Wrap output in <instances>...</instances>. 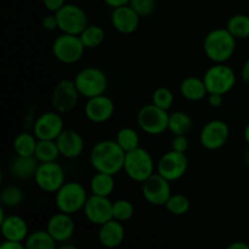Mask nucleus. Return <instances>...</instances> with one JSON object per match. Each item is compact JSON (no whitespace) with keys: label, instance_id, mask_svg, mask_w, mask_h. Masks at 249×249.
<instances>
[{"label":"nucleus","instance_id":"1","mask_svg":"<svg viewBox=\"0 0 249 249\" xmlns=\"http://www.w3.org/2000/svg\"><path fill=\"white\" fill-rule=\"evenodd\" d=\"M125 155L116 140H101L90 151V163L96 172L117 175L124 170Z\"/></svg>","mask_w":249,"mask_h":249},{"label":"nucleus","instance_id":"2","mask_svg":"<svg viewBox=\"0 0 249 249\" xmlns=\"http://www.w3.org/2000/svg\"><path fill=\"white\" fill-rule=\"evenodd\" d=\"M236 41L226 28H215L204 38L203 51L213 63H226L235 53Z\"/></svg>","mask_w":249,"mask_h":249},{"label":"nucleus","instance_id":"3","mask_svg":"<svg viewBox=\"0 0 249 249\" xmlns=\"http://www.w3.org/2000/svg\"><path fill=\"white\" fill-rule=\"evenodd\" d=\"M88 197L84 185L78 181H66L55 194V206L58 212L73 215L84 209Z\"/></svg>","mask_w":249,"mask_h":249},{"label":"nucleus","instance_id":"4","mask_svg":"<svg viewBox=\"0 0 249 249\" xmlns=\"http://www.w3.org/2000/svg\"><path fill=\"white\" fill-rule=\"evenodd\" d=\"M73 80L80 96L87 100L106 94L108 89V78L106 73L97 67L83 68L75 74Z\"/></svg>","mask_w":249,"mask_h":249},{"label":"nucleus","instance_id":"5","mask_svg":"<svg viewBox=\"0 0 249 249\" xmlns=\"http://www.w3.org/2000/svg\"><path fill=\"white\" fill-rule=\"evenodd\" d=\"M157 169L153 157L146 148L138 147L125 155L124 172L133 181L141 182L155 174Z\"/></svg>","mask_w":249,"mask_h":249},{"label":"nucleus","instance_id":"6","mask_svg":"<svg viewBox=\"0 0 249 249\" xmlns=\"http://www.w3.org/2000/svg\"><path fill=\"white\" fill-rule=\"evenodd\" d=\"M208 94L226 95L235 88L237 75L226 63H214L203 75Z\"/></svg>","mask_w":249,"mask_h":249},{"label":"nucleus","instance_id":"7","mask_svg":"<svg viewBox=\"0 0 249 249\" xmlns=\"http://www.w3.org/2000/svg\"><path fill=\"white\" fill-rule=\"evenodd\" d=\"M136 122H138L139 128L147 135H162L168 130L169 113L151 102V104L143 105L139 109L136 114Z\"/></svg>","mask_w":249,"mask_h":249},{"label":"nucleus","instance_id":"8","mask_svg":"<svg viewBox=\"0 0 249 249\" xmlns=\"http://www.w3.org/2000/svg\"><path fill=\"white\" fill-rule=\"evenodd\" d=\"M84 44L79 36L62 33L53 40V53L58 62L63 65H74L82 60L85 53Z\"/></svg>","mask_w":249,"mask_h":249},{"label":"nucleus","instance_id":"9","mask_svg":"<svg viewBox=\"0 0 249 249\" xmlns=\"http://www.w3.org/2000/svg\"><path fill=\"white\" fill-rule=\"evenodd\" d=\"M55 15L57 17L58 29L62 33L80 36V33L89 26L87 12L75 4H66L55 12Z\"/></svg>","mask_w":249,"mask_h":249},{"label":"nucleus","instance_id":"10","mask_svg":"<svg viewBox=\"0 0 249 249\" xmlns=\"http://www.w3.org/2000/svg\"><path fill=\"white\" fill-rule=\"evenodd\" d=\"M80 99V94L74 80L61 79L53 88L51 95V106L60 114H67L75 108Z\"/></svg>","mask_w":249,"mask_h":249},{"label":"nucleus","instance_id":"11","mask_svg":"<svg viewBox=\"0 0 249 249\" xmlns=\"http://www.w3.org/2000/svg\"><path fill=\"white\" fill-rule=\"evenodd\" d=\"M33 179L41 191L56 194L66 182V174L63 168L56 160V162L40 163Z\"/></svg>","mask_w":249,"mask_h":249},{"label":"nucleus","instance_id":"12","mask_svg":"<svg viewBox=\"0 0 249 249\" xmlns=\"http://www.w3.org/2000/svg\"><path fill=\"white\" fill-rule=\"evenodd\" d=\"M141 192L146 202L156 207L165 206L173 195L170 181L158 173L151 175L141 184Z\"/></svg>","mask_w":249,"mask_h":249},{"label":"nucleus","instance_id":"13","mask_svg":"<svg viewBox=\"0 0 249 249\" xmlns=\"http://www.w3.org/2000/svg\"><path fill=\"white\" fill-rule=\"evenodd\" d=\"M230 128L221 119H213L203 125L199 133V143L208 151H218L226 145Z\"/></svg>","mask_w":249,"mask_h":249},{"label":"nucleus","instance_id":"14","mask_svg":"<svg viewBox=\"0 0 249 249\" xmlns=\"http://www.w3.org/2000/svg\"><path fill=\"white\" fill-rule=\"evenodd\" d=\"M189 160L185 153L170 150L160 158L157 163V173L170 182L181 179L187 172Z\"/></svg>","mask_w":249,"mask_h":249},{"label":"nucleus","instance_id":"15","mask_svg":"<svg viewBox=\"0 0 249 249\" xmlns=\"http://www.w3.org/2000/svg\"><path fill=\"white\" fill-rule=\"evenodd\" d=\"M65 130L62 114L56 111L44 112L36 118L33 134L38 140H56Z\"/></svg>","mask_w":249,"mask_h":249},{"label":"nucleus","instance_id":"16","mask_svg":"<svg viewBox=\"0 0 249 249\" xmlns=\"http://www.w3.org/2000/svg\"><path fill=\"white\" fill-rule=\"evenodd\" d=\"M83 213L88 221L94 225L101 226L113 219V202L109 199V197L90 195L83 209Z\"/></svg>","mask_w":249,"mask_h":249},{"label":"nucleus","instance_id":"17","mask_svg":"<svg viewBox=\"0 0 249 249\" xmlns=\"http://www.w3.org/2000/svg\"><path fill=\"white\" fill-rule=\"evenodd\" d=\"M116 106L113 100L106 94L88 99L84 106V114L90 122L102 124L108 122L113 117Z\"/></svg>","mask_w":249,"mask_h":249},{"label":"nucleus","instance_id":"18","mask_svg":"<svg viewBox=\"0 0 249 249\" xmlns=\"http://www.w3.org/2000/svg\"><path fill=\"white\" fill-rule=\"evenodd\" d=\"M46 230L56 242L66 243L74 235L75 224L72 215L58 212L49 219L46 224Z\"/></svg>","mask_w":249,"mask_h":249},{"label":"nucleus","instance_id":"19","mask_svg":"<svg viewBox=\"0 0 249 249\" xmlns=\"http://www.w3.org/2000/svg\"><path fill=\"white\" fill-rule=\"evenodd\" d=\"M140 18L141 17L139 16L138 12L130 5L116 7L111 15L112 26L121 34L134 33L139 28Z\"/></svg>","mask_w":249,"mask_h":249},{"label":"nucleus","instance_id":"20","mask_svg":"<svg viewBox=\"0 0 249 249\" xmlns=\"http://www.w3.org/2000/svg\"><path fill=\"white\" fill-rule=\"evenodd\" d=\"M58 150L62 157L67 160H74L84 152L85 142L83 136L73 129H65L61 135L56 139Z\"/></svg>","mask_w":249,"mask_h":249},{"label":"nucleus","instance_id":"21","mask_svg":"<svg viewBox=\"0 0 249 249\" xmlns=\"http://www.w3.org/2000/svg\"><path fill=\"white\" fill-rule=\"evenodd\" d=\"M1 226V233L5 241L11 242H22L28 237L29 228L27 221L19 215H7L2 221H0Z\"/></svg>","mask_w":249,"mask_h":249},{"label":"nucleus","instance_id":"22","mask_svg":"<svg viewBox=\"0 0 249 249\" xmlns=\"http://www.w3.org/2000/svg\"><path fill=\"white\" fill-rule=\"evenodd\" d=\"M99 241L105 248L113 249L119 247L125 238V229L123 223L112 219L107 221L99 229Z\"/></svg>","mask_w":249,"mask_h":249},{"label":"nucleus","instance_id":"23","mask_svg":"<svg viewBox=\"0 0 249 249\" xmlns=\"http://www.w3.org/2000/svg\"><path fill=\"white\" fill-rule=\"evenodd\" d=\"M180 94L187 101L198 102L207 99L208 90L204 84L203 78L190 75V77L182 79V82L180 83Z\"/></svg>","mask_w":249,"mask_h":249},{"label":"nucleus","instance_id":"24","mask_svg":"<svg viewBox=\"0 0 249 249\" xmlns=\"http://www.w3.org/2000/svg\"><path fill=\"white\" fill-rule=\"evenodd\" d=\"M39 160L34 156L32 157H22V156H16L10 165V173L16 179H28V178H34L36 169L39 167Z\"/></svg>","mask_w":249,"mask_h":249},{"label":"nucleus","instance_id":"25","mask_svg":"<svg viewBox=\"0 0 249 249\" xmlns=\"http://www.w3.org/2000/svg\"><path fill=\"white\" fill-rule=\"evenodd\" d=\"M114 187V175L96 172V174L90 180V192L95 196L109 197L113 194Z\"/></svg>","mask_w":249,"mask_h":249},{"label":"nucleus","instance_id":"26","mask_svg":"<svg viewBox=\"0 0 249 249\" xmlns=\"http://www.w3.org/2000/svg\"><path fill=\"white\" fill-rule=\"evenodd\" d=\"M23 243L26 249H57L58 245L46 229L31 232Z\"/></svg>","mask_w":249,"mask_h":249},{"label":"nucleus","instance_id":"27","mask_svg":"<svg viewBox=\"0 0 249 249\" xmlns=\"http://www.w3.org/2000/svg\"><path fill=\"white\" fill-rule=\"evenodd\" d=\"M192 128V118L184 111H175L169 114L168 130L173 135H186Z\"/></svg>","mask_w":249,"mask_h":249},{"label":"nucleus","instance_id":"28","mask_svg":"<svg viewBox=\"0 0 249 249\" xmlns=\"http://www.w3.org/2000/svg\"><path fill=\"white\" fill-rule=\"evenodd\" d=\"M38 139L34 134L31 133H19L14 140V150L16 156L22 157H32L36 153Z\"/></svg>","mask_w":249,"mask_h":249},{"label":"nucleus","instance_id":"29","mask_svg":"<svg viewBox=\"0 0 249 249\" xmlns=\"http://www.w3.org/2000/svg\"><path fill=\"white\" fill-rule=\"evenodd\" d=\"M61 153L56 140H38L34 157L39 160V163L56 162Z\"/></svg>","mask_w":249,"mask_h":249},{"label":"nucleus","instance_id":"30","mask_svg":"<svg viewBox=\"0 0 249 249\" xmlns=\"http://www.w3.org/2000/svg\"><path fill=\"white\" fill-rule=\"evenodd\" d=\"M114 140L125 153L140 147V136H139L138 131L130 126H124V128L119 129Z\"/></svg>","mask_w":249,"mask_h":249},{"label":"nucleus","instance_id":"31","mask_svg":"<svg viewBox=\"0 0 249 249\" xmlns=\"http://www.w3.org/2000/svg\"><path fill=\"white\" fill-rule=\"evenodd\" d=\"M226 29L237 40L249 38V15L236 14L231 16L226 23Z\"/></svg>","mask_w":249,"mask_h":249},{"label":"nucleus","instance_id":"32","mask_svg":"<svg viewBox=\"0 0 249 249\" xmlns=\"http://www.w3.org/2000/svg\"><path fill=\"white\" fill-rule=\"evenodd\" d=\"M85 49H96L105 41L106 34L102 27L96 24H89L79 36Z\"/></svg>","mask_w":249,"mask_h":249},{"label":"nucleus","instance_id":"33","mask_svg":"<svg viewBox=\"0 0 249 249\" xmlns=\"http://www.w3.org/2000/svg\"><path fill=\"white\" fill-rule=\"evenodd\" d=\"M165 208L173 215H185L187 212L191 208V202H190L189 197L185 196L182 194H175L170 196V198L168 199L167 204H165Z\"/></svg>","mask_w":249,"mask_h":249},{"label":"nucleus","instance_id":"34","mask_svg":"<svg viewBox=\"0 0 249 249\" xmlns=\"http://www.w3.org/2000/svg\"><path fill=\"white\" fill-rule=\"evenodd\" d=\"M0 201H1L2 206L15 208L23 202V192L19 187L10 185V186L2 189L1 194H0Z\"/></svg>","mask_w":249,"mask_h":249},{"label":"nucleus","instance_id":"35","mask_svg":"<svg viewBox=\"0 0 249 249\" xmlns=\"http://www.w3.org/2000/svg\"><path fill=\"white\" fill-rule=\"evenodd\" d=\"M135 213L134 204L129 199H117L113 202V219L124 223L133 218Z\"/></svg>","mask_w":249,"mask_h":249},{"label":"nucleus","instance_id":"36","mask_svg":"<svg viewBox=\"0 0 249 249\" xmlns=\"http://www.w3.org/2000/svg\"><path fill=\"white\" fill-rule=\"evenodd\" d=\"M152 104L156 105L160 108L168 109L172 108V106L174 105V94H173L172 90L169 88L165 87H160L152 92Z\"/></svg>","mask_w":249,"mask_h":249},{"label":"nucleus","instance_id":"37","mask_svg":"<svg viewBox=\"0 0 249 249\" xmlns=\"http://www.w3.org/2000/svg\"><path fill=\"white\" fill-rule=\"evenodd\" d=\"M129 5L138 12L140 17H148L155 12L157 1L156 0H130Z\"/></svg>","mask_w":249,"mask_h":249},{"label":"nucleus","instance_id":"38","mask_svg":"<svg viewBox=\"0 0 249 249\" xmlns=\"http://www.w3.org/2000/svg\"><path fill=\"white\" fill-rule=\"evenodd\" d=\"M189 146V139L186 138V135H174L172 140V150L180 153H186Z\"/></svg>","mask_w":249,"mask_h":249},{"label":"nucleus","instance_id":"39","mask_svg":"<svg viewBox=\"0 0 249 249\" xmlns=\"http://www.w3.org/2000/svg\"><path fill=\"white\" fill-rule=\"evenodd\" d=\"M41 24H43V28L48 32H53L55 31V29H58L57 17H56V15L53 14V12L44 17Z\"/></svg>","mask_w":249,"mask_h":249},{"label":"nucleus","instance_id":"40","mask_svg":"<svg viewBox=\"0 0 249 249\" xmlns=\"http://www.w3.org/2000/svg\"><path fill=\"white\" fill-rule=\"evenodd\" d=\"M43 4L48 11L55 14V12H57L61 7L65 6L66 0H43Z\"/></svg>","mask_w":249,"mask_h":249},{"label":"nucleus","instance_id":"41","mask_svg":"<svg viewBox=\"0 0 249 249\" xmlns=\"http://www.w3.org/2000/svg\"><path fill=\"white\" fill-rule=\"evenodd\" d=\"M207 102H208L209 106L213 107V108H218V107H220L221 105H223L224 95L208 94V96H207Z\"/></svg>","mask_w":249,"mask_h":249},{"label":"nucleus","instance_id":"42","mask_svg":"<svg viewBox=\"0 0 249 249\" xmlns=\"http://www.w3.org/2000/svg\"><path fill=\"white\" fill-rule=\"evenodd\" d=\"M0 249H26L24 243L22 242H11V241H4L0 246Z\"/></svg>","mask_w":249,"mask_h":249},{"label":"nucleus","instance_id":"43","mask_svg":"<svg viewBox=\"0 0 249 249\" xmlns=\"http://www.w3.org/2000/svg\"><path fill=\"white\" fill-rule=\"evenodd\" d=\"M104 2L106 5H108L112 9H116V7L124 6V5H129L130 0H104Z\"/></svg>","mask_w":249,"mask_h":249},{"label":"nucleus","instance_id":"44","mask_svg":"<svg viewBox=\"0 0 249 249\" xmlns=\"http://www.w3.org/2000/svg\"><path fill=\"white\" fill-rule=\"evenodd\" d=\"M241 78L245 83H249V58L243 63L242 70H241Z\"/></svg>","mask_w":249,"mask_h":249},{"label":"nucleus","instance_id":"45","mask_svg":"<svg viewBox=\"0 0 249 249\" xmlns=\"http://www.w3.org/2000/svg\"><path fill=\"white\" fill-rule=\"evenodd\" d=\"M226 249H249V245L243 242V241H236V242H232L231 245H229Z\"/></svg>","mask_w":249,"mask_h":249},{"label":"nucleus","instance_id":"46","mask_svg":"<svg viewBox=\"0 0 249 249\" xmlns=\"http://www.w3.org/2000/svg\"><path fill=\"white\" fill-rule=\"evenodd\" d=\"M57 249H78L77 246L72 245V243H60V246H57Z\"/></svg>","mask_w":249,"mask_h":249},{"label":"nucleus","instance_id":"47","mask_svg":"<svg viewBox=\"0 0 249 249\" xmlns=\"http://www.w3.org/2000/svg\"><path fill=\"white\" fill-rule=\"evenodd\" d=\"M243 138H245V141L247 142V145L249 146V122L247 123V125H246L245 131H243Z\"/></svg>","mask_w":249,"mask_h":249},{"label":"nucleus","instance_id":"48","mask_svg":"<svg viewBox=\"0 0 249 249\" xmlns=\"http://www.w3.org/2000/svg\"><path fill=\"white\" fill-rule=\"evenodd\" d=\"M245 162H246V164L249 167V148L246 151V153H245Z\"/></svg>","mask_w":249,"mask_h":249}]
</instances>
